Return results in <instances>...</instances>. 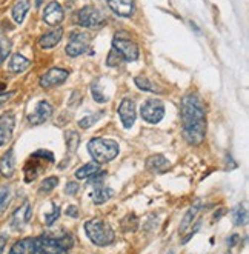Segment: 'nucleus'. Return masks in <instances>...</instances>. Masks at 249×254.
<instances>
[{"instance_id": "9", "label": "nucleus", "mask_w": 249, "mask_h": 254, "mask_svg": "<svg viewBox=\"0 0 249 254\" xmlns=\"http://www.w3.org/2000/svg\"><path fill=\"white\" fill-rule=\"evenodd\" d=\"M36 254H68L52 236H40L36 239Z\"/></svg>"}, {"instance_id": "13", "label": "nucleus", "mask_w": 249, "mask_h": 254, "mask_svg": "<svg viewBox=\"0 0 249 254\" xmlns=\"http://www.w3.org/2000/svg\"><path fill=\"white\" fill-rule=\"evenodd\" d=\"M63 19H65V11L60 3L51 2L47 5L45 11H43V20H45V23L51 26H57L63 22Z\"/></svg>"}, {"instance_id": "18", "label": "nucleus", "mask_w": 249, "mask_h": 254, "mask_svg": "<svg viewBox=\"0 0 249 254\" xmlns=\"http://www.w3.org/2000/svg\"><path fill=\"white\" fill-rule=\"evenodd\" d=\"M62 37H63V29L62 28H55V29H52V31L43 34L39 39V45L42 48L50 50V48H54L55 45H58V42L62 40Z\"/></svg>"}, {"instance_id": "40", "label": "nucleus", "mask_w": 249, "mask_h": 254, "mask_svg": "<svg viewBox=\"0 0 249 254\" xmlns=\"http://www.w3.org/2000/svg\"><path fill=\"white\" fill-rule=\"evenodd\" d=\"M106 176V173H100V174H94L93 179H91V184H100L101 181H103V177Z\"/></svg>"}, {"instance_id": "41", "label": "nucleus", "mask_w": 249, "mask_h": 254, "mask_svg": "<svg viewBox=\"0 0 249 254\" xmlns=\"http://www.w3.org/2000/svg\"><path fill=\"white\" fill-rule=\"evenodd\" d=\"M5 245H6V236L5 234H0V254L3 253Z\"/></svg>"}, {"instance_id": "11", "label": "nucleus", "mask_w": 249, "mask_h": 254, "mask_svg": "<svg viewBox=\"0 0 249 254\" xmlns=\"http://www.w3.org/2000/svg\"><path fill=\"white\" fill-rule=\"evenodd\" d=\"M31 216H33V206L29 202H25L20 208H17L14 214L11 216V227L12 230H22L26 223L31 220Z\"/></svg>"}, {"instance_id": "19", "label": "nucleus", "mask_w": 249, "mask_h": 254, "mask_svg": "<svg viewBox=\"0 0 249 254\" xmlns=\"http://www.w3.org/2000/svg\"><path fill=\"white\" fill-rule=\"evenodd\" d=\"M9 254H36V239L26 237L12 245Z\"/></svg>"}, {"instance_id": "17", "label": "nucleus", "mask_w": 249, "mask_h": 254, "mask_svg": "<svg viewBox=\"0 0 249 254\" xmlns=\"http://www.w3.org/2000/svg\"><path fill=\"white\" fill-rule=\"evenodd\" d=\"M16 171V157H14V149H8V151L0 159V174L3 177L9 179L14 176Z\"/></svg>"}, {"instance_id": "25", "label": "nucleus", "mask_w": 249, "mask_h": 254, "mask_svg": "<svg viewBox=\"0 0 249 254\" xmlns=\"http://www.w3.org/2000/svg\"><path fill=\"white\" fill-rule=\"evenodd\" d=\"M134 82H136V85H137L140 89H143V91H148V93H158V94H162V93H163V89H162V88L157 86L155 83H152L149 79H146V77H136Z\"/></svg>"}, {"instance_id": "32", "label": "nucleus", "mask_w": 249, "mask_h": 254, "mask_svg": "<svg viewBox=\"0 0 249 254\" xmlns=\"http://www.w3.org/2000/svg\"><path fill=\"white\" fill-rule=\"evenodd\" d=\"M11 51V42L8 39H0V65H2Z\"/></svg>"}, {"instance_id": "30", "label": "nucleus", "mask_w": 249, "mask_h": 254, "mask_svg": "<svg viewBox=\"0 0 249 254\" xmlns=\"http://www.w3.org/2000/svg\"><path fill=\"white\" fill-rule=\"evenodd\" d=\"M101 117V113H99V114H90V116H85L83 119H80L79 121V127L80 128H83V129H88V128H91L99 119Z\"/></svg>"}, {"instance_id": "37", "label": "nucleus", "mask_w": 249, "mask_h": 254, "mask_svg": "<svg viewBox=\"0 0 249 254\" xmlns=\"http://www.w3.org/2000/svg\"><path fill=\"white\" fill-rule=\"evenodd\" d=\"M66 216H69V217H79V208L77 206H74V205H69L68 208H66Z\"/></svg>"}, {"instance_id": "36", "label": "nucleus", "mask_w": 249, "mask_h": 254, "mask_svg": "<svg viewBox=\"0 0 249 254\" xmlns=\"http://www.w3.org/2000/svg\"><path fill=\"white\" fill-rule=\"evenodd\" d=\"M79 184L76 182H68L66 187H65V192L68 194V196H76V194L79 192Z\"/></svg>"}, {"instance_id": "12", "label": "nucleus", "mask_w": 249, "mask_h": 254, "mask_svg": "<svg viewBox=\"0 0 249 254\" xmlns=\"http://www.w3.org/2000/svg\"><path fill=\"white\" fill-rule=\"evenodd\" d=\"M117 113H119L120 116V121H122V125L125 128H131L134 125L136 122V103L134 100H131V99H123L122 103L119 105V110H117Z\"/></svg>"}, {"instance_id": "2", "label": "nucleus", "mask_w": 249, "mask_h": 254, "mask_svg": "<svg viewBox=\"0 0 249 254\" xmlns=\"http://www.w3.org/2000/svg\"><path fill=\"white\" fill-rule=\"evenodd\" d=\"M88 153L96 163H108L119 156L120 146L112 139L94 137L88 142Z\"/></svg>"}, {"instance_id": "1", "label": "nucleus", "mask_w": 249, "mask_h": 254, "mask_svg": "<svg viewBox=\"0 0 249 254\" xmlns=\"http://www.w3.org/2000/svg\"><path fill=\"white\" fill-rule=\"evenodd\" d=\"M183 137L189 145H200L206 136V111L197 94H186L182 99Z\"/></svg>"}, {"instance_id": "34", "label": "nucleus", "mask_w": 249, "mask_h": 254, "mask_svg": "<svg viewBox=\"0 0 249 254\" xmlns=\"http://www.w3.org/2000/svg\"><path fill=\"white\" fill-rule=\"evenodd\" d=\"M91 94H93V99L97 102V103H105L108 100V97L101 93V89L99 86V82H94L93 86H91Z\"/></svg>"}, {"instance_id": "14", "label": "nucleus", "mask_w": 249, "mask_h": 254, "mask_svg": "<svg viewBox=\"0 0 249 254\" xmlns=\"http://www.w3.org/2000/svg\"><path fill=\"white\" fill-rule=\"evenodd\" d=\"M14 125H16V117L12 116V113L0 116V146L6 145L12 139Z\"/></svg>"}, {"instance_id": "22", "label": "nucleus", "mask_w": 249, "mask_h": 254, "mask_svg": "<svg viewBox=\"0 0 249 254\" xmlns=\"http://www.w3.org/2000/svg\"><path fill=\"white\" fill-rule=\"evenodd\" d=\"M29 6H31V3H29V0H20V2H17L16 5L12 6V20L16 23H23L26 14L29 11Z\"/></svg>"}, {"instance_id": "27", "label": "nucleus", "mask_w": 249, "mask_h": 254, "mask_svg": "<svg viewBox=\"0 0 249 254\" xmlns=\"http://www.w3.org/2000/svg\"><path fill=\"white\" fill-rule=\"evenodd\" d=\"M122 230L125 233H134L139 228V219L136 214H126L122 220H120Z\"/></svg>"}, {"instance_id": "6", "label": "nucleus", "mask_w": 249, "mask_h": 254, "mask_svg": "<svg viewBox=\"0 0 249 254\" xmlns=\"http://www.w3.org/2000/svg\"><path fill=\"white\" fill-rule=\"evenodd\" d=\"M77 23L85 28H97L105 23V16L94 6H83L77 12Z\"/></svg>"}, {"instance_id": "26", "label": "nucleus", "mask_w": 249, "mask_h": 254, "mask_svg": "<svg viewBox=\"0 0 249 254\" xmlns=\"http://www.w3.org/2000/svg\"><path fill=\"white\" fill-rule=\"evenodd\" d=\"M232 222H234V225H237V227H243L248 222V211L243 205H237L232 210Z\"/></svg>"}, {"instance_id": "20", "label": "nucleus", "mask_w": 249, "mask_h": 254, "mask_svg": "<svg viewBox=\"0 0 249 254\" xmlns=\"http://www.w3.org/2000/svg\"><path fill=\"white\" fill-rule=\"evenodd\" d=\"M29 65H31V62H29L26 57H23L22 54H12L11 61L8 64V68L11 72L20 74V72H25L29 68Z\"/></svg>"}, {"instance_id": "35", "label": "nucleus", "mask_w": 249, "mask_h": 254, "mask_svg": "<svg viewBox=\"0 0 249 254\" xmlns=\"http://www.w3.org/2000/svg\"><path fill=\"white\" fill-rule=\"evenodd\" d=\"M58 216H60V206L52 203V211L45 214V222H47V225L48 227H52V223L58 219Z\"/></svg>"}, {"instance_id": "23", "label": "nucleus", "mask_w": 249, "mask_h": 254, "mask_svg": "<svg viewBox=\"0 0 249 254\" xmlns=\"http://www.w3.org/2000/svg\"><path fill=\"white\" fill-rule=\"evenodd\" d=\"M114 196V191L108 187H101V188H97L94 192H93V202L96 205H101L108 202L111 197Z\"/></svg>"}, {"instance_id": "38", "label": "nucleus", "mask_w": 249, "mask_h": 254, "mask_svg": "<svg viewBox=\"0 0 249 254\" xmlns=\"http://www.w3.org/2000/svg\"><path fill=\"white\" fill-rule=\"evenodd\" d=\"M240 242V236L239 234H232L229 239H228V247L231 248V247H234V245H237Z\"/></svg>"}, {"instance_id": "15", "label": "nucleus", "mask_w": 249, "mask_h": 254, "mask_svg": "<svg viewBox=\"0 0 249 254\" xmlns=\"http://www.w3.org/2000/svg\"><path fill=\"white\" fill-rule=\"evenodd\" d=\"M108 6L120 17H131L134 14V0H108Z\"/></svg>"}, {"instance_id": "3", "label": "nucleus", "mask_w": 249, "mask_h": 254, "mask_svg": "<svg viewBox=\"0 0 249 254\" xmlns=\"http://www.w3.org/2000/svg\"><path fill=\"white\" fill-rule=\"evenodd\" d=\"M85 233L88 239L97 247H108L114 242V231L101 219H91L85 223Z\"/></svg>"}, {"instance_id": "39", "label": "nucleus", "mask_w": 249, "mask_h": 254, "mask_svg": "<svg viewBox=\"0 0 249 254\" xmlns=\"http://www.w3.org/2000/svg\"><path fill=\"white\" fill-rule=\"evenodd\" d=\"M14 94H16L14 91H11V93H2V94H0V107H2L5 102H8Z\"/></svg>"}, {"instance_id": "31", "label": "nucleus", "mask_w": 249, "mask_h": 254, "mask_svg": "<svg viewBox=\"0 0 249 254\" xmlns=\"http://www.w3.org/2000/svg\"><path fill=\"white\" fill-rule=\"evenodd\" d=\"M66 145H68L69 153H74L77 149V146H79V134L76 131L66 132Z\"/></svg>"}, {"instance_id": "10", "label": "nucleus", "mask_w": 249, "mask_h": 254, "mask_svg": "<svg viewBox=\"0 0 249 254\" xmlns=\"http://www.w3.org/2000/svg\"><path fill=\"white\" fill-rule=\"evenodd\" d=\"M54 113V108L51 107V103L47 102V100H42L37 103V107L34 110V113H31L28 116V122L37 127V125H42L45 124L47 121H50V117L52 116Z\"/></svg>"}, {"instance_id": "28", "label": "nucleus", "mask_w": 249, "mask_h": 254, "mask_svg": "<svg viewBox=\"0 0 249 254\" xmlns=\"http://www.w3.org/2000/svg\"><path fill=\"white\" fill-rule=\"evenodd\" d=\"M11 200V188L9 187H0V214H3Z\"/></svg>"}, {"instance_id": "29", "label": "nucleus", "mask_w": 249, "mask_h": 254, "mask_svg": "<svg viewBox=\"0 0 249 254\" xmlns=\"http://www.w3.org/2000/svg\"><path fill=\"white\" fill-rule=\"evenodd\" d=\"M58 185V177H55V176H51V177H47L45 181H43L42 184H40V192H45V194H48V192H51L55 187Z\"/></svg>"}, {"instance_id": "7", "label": "nucleus", "mask_w": 249, "mask_h": 254, "mask_svg": "<svg viewBox=\"0 0 249 254\" xmlns=\"http://www.w3.org/2000/svg\"><path fill=\"white\" fill-rule=\"evenodd\" d=\"M88 45H90V36L86 33H82V31L72 33L66 45V54L71 57H77L88 50Z\"/></svg>"}, {"instance_id": "21", "label": "nucleus", "mask_w": 249, "mask_h": 254, "mask_svg": "<svg viewBox=\"0 0 249 254\" xmlns=\"http://www.w3.org/2000/svg\"><path fill=\"white\" fill-rule=\"evenodd\" d=\"M200 200H197L191 208L188 210V213L185 214V217H183V220H182V225H180V234H185L189 228L193 227V222L196 220V217H197V214H199V211H200Z\"/></svg>"}, {"instance_id": "24", "label": "nucleus", "mask_w": 249, "mask_h": 254, "mask_svg": "<svg viewBox=\"0 0 249 254\" xmlns=\"http://www.w3.org/2000/svg\"><path fill=\"white\" fill-rule=\"evenodd\" d=\"M97 171H99V163H96V162L86 163V165H83L82 168H79L76 171V177L79 179V181H86V179L93 177Z\"/></svg>"}, {"instance_id": "5", "label": "nucleus", "mask_w": 249, "mask_h": 254, "mask_svg": "<svg viewBox=\"0 0 249 254\" xmlns=\"http://www.w3.org/2000/svg\"><path fill=\"white\" fill-rule=\"evenodd\" d=\"M140 116L145 122L148 124H158L162 119L165 117V105L162 100H157V99H149L146 100L142 108H140Z\"/></svg>"}, {"instance_id": "43", "label": "nucleus", "mask_w": 249, "mask_h": 254, "mask_svg": "<svg viewBox=\"0 0 249 254\" xmlns=\"http://www.w3.org/2000/svg\"><path fill=\"white\" fill-rule=\"evenodd\" d=\"M45 2V0H36V6L39 8V6H42V3Z\"/></svg>"}, {"instance_id": "42", "label": "nucleus", "mask_w": 249, "mask_h": 254, "mask_svg": "<svg viewBox=\"0 0 249 254\" xmlns=\"http://www.w3.org/2000/svg\"><path fill=\"white\" fill-rule=\"evenodd\" d=\"M222 213H225V210H220V211H218V213H215V216H214V219H215V220H217V219H220V217L223 216Z\"/></svg>"}, {"instance_id": "4", "label": "nucleus", "mask_w": 249, "mask_h": 254, "mask_svg": "<svg viewBox=\"0 0 249 254\" xmlns=\"http://www.w3.org/2000/svg\"><path fill=\"white\" fill-rule=\"evenodd\" d=\"M112 48L119 53L123 61L126 62H136L140 56L137 43L131 40L126 34H115L112 39Z\"/></svg>"}, {"instance_id": "16", "label": "nucleus", "mask_w": 249, "mask_h": 254, "mask_svg": "<svg viewBox=\"0 0 249 254\" xmlns=\"http://www.w3.org/2000/svg\"><path fill=\"white\" fill-rule=\"evenodd\" d=\"M145 165H146V170H148V171H151L154 174H162L169 168L171 163L165 156L154 154V156H149L148 159H146Z\"/></svg>"}, {"instance_id": "33", "label": "nucleus", "mask_w": 249, "mask_h": 254, "mask_svg": "<svg viewBox=\"0 0 249 254\" xmlns=\"http://www.w3.org/2000/svg\"><path fill=\"white\" fill-rule=\"evenodd\" d=\"M122 62H123L122 56L112 48V50H111V53H109V54H108V57H106V65H108V66L115 68V66H119Z\"/></svg>"}, {"instance_id": "8", "label": "nucleus", "mask_w": 249, "mask_h": 254, "mask_svg": "<svg viewBox=\"0 0 249 254\" xmlns=\"http://www.w3.org/2000/svg\"><path fill=\"white\" fill-rule=\"evenodd\" d=\"M69 77V72L63 68H51L47 74L40 77V86L43 89H51L54 86H58L66 82Z\"/></svg>"}]
</instances>
